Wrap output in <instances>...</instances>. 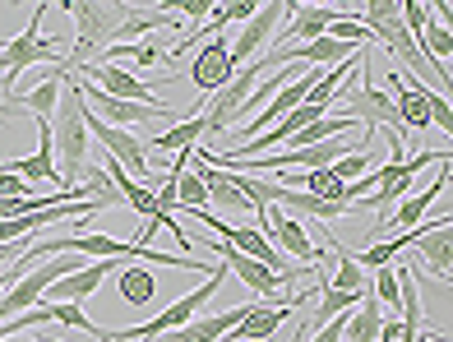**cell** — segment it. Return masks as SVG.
I'll return each instance as SVG.
<instances>
[{
    "mask_svg": "<svg viewBox=\"0 0 453 342\" xmlns=\"http://www.w3.org/2000/svg\"><path fill=\"white\" fill-rule=\"evenodd\" d=\"M116 60H134V65H157L162 60V51L157 47H149V42H126V47H107L102 51V65H116Z\"/></svg>",
    "mask_w": 453,
    "mask_h": 342,
    "instance_id": "d4e9b609",
    "label": "cell"
},
{
    "mask_svg": "<svg viewBox=\"0 0 453 342\" xmlns=\"http://www.w3.org/2000/svg\"><path fill=\"white\" fill-rule=\"evenodd\" d=\"M222 277H226V269L218 264L209 277H203V287H195L190 296H180L176 306H167L162 315H153L149 324H134V329H97L93 338H97V342H157V338H167V333H176V329L190 324V319L209 306L213 292H222Z\"/></svg>",
    "mask_w": 453,
    "mask_h": 342,
    "instance_id": "3957f363",
    "label": "cell"
},
{
    "mask_svg": "<svg viewBox=\"0 0 453 342\" xmlns=\"http://www.w3.org/2000/svg\"><path fill=\"white\" fill-rule=\"evenodd\" d=\"M365 171H370V153H347V157H338V163L328 167V176L342 180V186H352V180H361Z\"/></svg>",
    "mask_w": 453,
    "mask_h": 342,
    "instance_id": "4316f807",
    "label": "cell"
},
{
    "mask_svg": "<svg viewBox=\"0 0 453 342\" xmlns=\"http://www.w3.org/2000/svg\"><path fill=\"white\" fill-rule=\"evenodd\" d=\"M51 315H56V324H65V329H74V333H97V324L84 315V306H74V300H51Z\"/></svg>",
    "mask_w": 453,
    "mask_h": 342,
    "instance_id": "484cf974",
    "label": "cell"
},
{
    "mask_svg": "<svg viewBox=\"0 0 453 342\" xmlns=\"http://www.w3.org/2000/svg\"><path fill=\"white\" fill-rule=\"evenodd\" d=\"M347 19L338 5H287V19L278 28V47H301V42H315L328 28Z\"/></svg>",
    "mask_w": 453,
    "mask_h": 342,
    "instance_id": "8fae6325",
    "label": "cell"
},
{
    "mask_svg": "<svg viewBox=\"0 0 453 342\" xmlns=\"http://www.w3.org/2000/svg\"><path fill=\"white\" fill-rule=\"evenodd\" d=\"M116 269H126V259H88L84 269H74L70 277H60V283L47 292L51 300H74V306H84V300L107 283V273H116Z\"/></svg>",
    "mask_w": 453,
    "mask_h": 342,
    "instance_id": "4fadbf2b",
    "label": "cell"
},
{
    "mask_svg": "<svg viewBox=\"0 0 453 342\" xmlns=\"http://www.w3.org/2000/svg\"><path fill=\"white\" fill-rule=\"evenodd\" d=\"M282 19H287V5H282V0H269V5H259L250 24H245V28L236 33V42H226V70L236 74L241 65H250L255 51H259L264 42H269V37H278Z\"/></svg>",
    "mask_w": 453,
    "mask_h": 342,
    "instance_id": "ba28073f",
    "label": "cell"
},
{
    "mask_svg": "<svg viewBox=\"0 0 453 342\" xmlns=\"http://www.w3.org/2000/svg\"><path fill=\"white\" fill-rule=\"evenodd\" d=\"M24 255H28V246H19V240L14 246H0V269H10L14 259H24Z\"/></svg>",
    "mask_w": 453,
    "mask_h": 342,
    "instance_id": "4dcf8cb0",
    "label": "cell"
},
{
    "mask_svg": "<svg viewBox=\"0 0 453 342\" xmlns=\"http://www.w3.org/2000/svg\"><path fill=\"white\" fill-rule=\"evenodd\" d=\"M51 14V5H37L33 10V24L24 33H14L5 47H0V84H5V93L14 88V79L33 70V65H60V47H56V37L42 33V19Z\"/></svg>",
    "mask_w": 453,
    "mask_h": 342,
    "instance_id": "277c9868",
    "label": "cell"
},
{
    "mask_svg": "<svg viewBox=\"0 0 453 342\" xmlns=\"http://www.w3.org/2000/svg\"><path fill=\"white\" fill-rule=\"evenodd\" d=\"M334 255H338V273H334V283L324 277V287H334V292H370V287H365V269L352 259V250L334 240Z\"/></svg>",
    "mask_w": 453,
    "mask_h": 342,
    "instance_id": "603a6c76",
    "label": "cell"
},
{
    "mask_svg": "<svg viewBox=\"0 0 453 342\" xmlns=\"http://www.w3.org/2000/svg\"><path fill=\"white\" fill-rule=\"evenodd\" d=\"M411 259H417V269L430 273L435 283H449V264H453V223H440L430 236H421L417 246H411Z\"/></svg>",
    "mask_w": 453,
    "mask_h": 342,
    "instance_id": "5bb4252c",
    "label": "cell"
},
{
    "mask_svg": "<svg viewBox=\"0 0 453 342\" xmlns=\"http://www.w3.org/2000/svg\"><path fill=\"white\" fill-rule=\"evenodd\" d=\"M199 139H209V134H203V116L190 111L185 120H176L167 134L149 139V148H157V153H195V148H199Z\"/></svg>",
    "mask_w": 453,
    "mask_h": 342,
    "instance_id": "d6986e66",
    "label": "cell"
},
{
    "mask_svg": "<svg viewBox=\"0 0 453 342\" xmlns=\"http://www.w3.org/2000/svg\"><path fill=\"white\" fill-rule=\"evenodd\" d=\"M120 296H126L130 306H149V300L157 296L153 273L143 269V264H126V269H120Z\"/></svg>",
    "mask_w": 453,
    "mask_h": 342,
    "instance_id": "7402d4cb",
    "label": "cell"
},
{
    "mask_svg": "<svg viewBox=\"0 0 453 342\" xmlns=\"http://www.w3.org/2000/svg\"><path fill=\"white\" fill-rule=\"evenodd\" d=\"M259 5H250V0H241V5H218V19H222V28L226 24H250Z\"/></svg>",
    "mask_w": 453,
    "mask_h": 342,
    "instance_id": "83f0119b",
    "label": "cell"
},
{
    "mask_svg": "<svg viewBox=\"0 0 453 342\" xmlns=\"http://www.w3.org/2000/svg\"><path fill=\"white\" fill-rule=\"evenodd\" d=\"M347 315H352V310H347ZM347 315H338V319H328V324H319L311 342H342V333H347Z\"/></svg>",
    "mask_w": 453,
    "mask_h": 342,
    "instance_id": "f546056e",
    "label": "cell"
},
{
    "mask_svg": "<svg viewBox=\"0 0 453 342\" xmlns=\"http://www.w3.org/2000/svg\"><path fill=\"white\" fill-rule=\"evenodd\" d=\"M305 333H311V324H301V329H292V342H301Z\"/></svg>",
    "mask_w": 453,
    "mask_h": 342,
    "instance_id": "836d02e7",
    "label": "cell"
},
{
    "mask_svg": "<svg viewBox=\"0 0 453 342\" xmlns=\"http://www.w3.org/2000/svg\"><path fill=\"white\" fill-rule=\"evenodd\" d=\"M435 157L440 153H417V157H407V163L394 171V180H384V186L375 190V194H370V199H361V204H370V209H380V217H375V227L380 223H388V213H394V204H398V199L411 190V176H417L421 167H430V163H435Z\"/></svg>",
    "mask_w": 453,
    "mask_h": 342,
    "instance_id": "2e32d148",
    "label": "cell"
},
{
    "mask_svg": "<svg viewBox=\"0 0 453 342\" xmlns=\"http://www.w3.org/2000/svg\"><path fill=\"white\" fill-rule=\"evenodd\" d=\"M226 79H232V70H226V37H209L190 65V84L199 93H218Z\"/></svg>",
    "mask_w": 453,
    "mask_h": 342,
    "instance_id": "ac0fdd59",
    "label": "cell"
},
{
    "mask_svg": "<svg viewBox=\"0 0 453 342\" xmlns=\"http://www.w3.org/2000/svg\"><path fill=\"white\" fill-rule=\"evenodd\" d=\"M74 19V51L65 56V70L74 74L79 65H93V60L116 47V33L120 24L130 19L126 5H93V0H74V5H60Z\"/></svg>",
    "mask_w": 453,
    "mask_h": 342,
    "instance_id": "7a4b0ae2",
    "label": "cell"
},
{
    "mask_svg": "<svg viewBox=\"0 0 453 342\" xmlns=\"http://www.w3.org/2000/svg\"><path fill=\"white\" fill-rule=\"evenodd\" d=\"M79 84H93L97 93H107V97H120V103H143V107H167L162 97H153V88L143 84V79H134L130 70H120V65H102V60H93V65H79L74 70Z\"/></svg>",
    "mask_w": 453,
    "mask_h": 342,
    "instance_id": "52a82bcc",
    "label": "cell"
},
{
    "mask_svg": "<svg viewBox=\"0 0 453 342\" xmlns=\"http://www.w3.org/2000/svg\"><path fill=\"white\" fill-rule=\"evenodd\" d=\"M88 139H97L102 148H107V157L111 163H120L134 180H149V144H139V139L130 134V130H116V125H107V120H97L93 111H88Z\"/></svg>",
    "mask_w": 453,
    "mask_h": 342,
    "instance_id": "9c48e42d",
    "label": "cell"
},
{
    "mask_svg": "<svg viewBox=\"0 0 453 342\" xmlns=\"http://www.w3.org/2000/svg\"><path fill=\"white\" fill-rule=\"evenodd\" d=\"M74 84H79V79H74ZM79 97H84V107H88L97 120H107V125H116V130L149 125V120H180V111H176V107H143V103H120V97L97 93L93 84H79Z\"/></svg>",
    "mask_w": 453,
    "mask_h": 342,
    "instance_id": "8992f818",
    "label": "cell"
},
{
    "mask_svg": "<svg viewBox=\"0 0 453 342\" xmlns=\"http://www.w3.org/2000/svg\"><path fill=\"white\" fill-rule=\"evenodd\" d=\"M5 116H28V111H24V103H0V120Z\"/></svg>",
    "mask_w": 453,
    "mask_h": 342,
    "instance_id": "1f68e13d",
    "label": "cell"
},
{
    "mask_svg": "<svg viewBox=\"0 0 453 342\" xmlns=\"http://www.w3.org/2000/svg\"><path fill=\"white\" fill-rule=\"evenodd\" d=\"M37 264H42V259H37ZM28 269H33V255H24V259H14L10 269H0V296H5V292H10V287L19 283V277L28 273Z\"/></svg>",
    "mask_w": 453,
    "mask_h": 342,
    "instance_id": "f1b7e54d",
    "label": "cell"
},
{
    "mask_svg": "<svg viewBox=\"0 0 453 342\" xmlns=\"http://www.w3.org/2000/svg\"><path fill=\"white\" fill-rule=\"evenodd\" d=\"M195 171H199V180H203V190H209V204H218V213H226V217H255V209L245 204V194L236 190L232 171L203 163L199 153H195Z\"/></svg>",
    "mask_w": 453,
    "mask_h": 342,
    "instance_id": "7c38bea8",
    "label": "cell"
},
{
    "mask_svg": "<svg viewBox=\"0 0 453 342\" xmlns=\"http://www.w3.org/2000/svg\"><path fill=\"white\" fill-rule=\"evenodd\" d=\"M278 209H282V213H301V217H319L324 227L352 213L347 204H334V199H315V194H305V190H287V199H282Z\"/></svg>",
    "mask_w": 453,
    "mask_h": 342,
    "instance_id": "ffe728a7",
    "label": "cell"
},
{
    "mask_svg": "<svg viewBox=\"0 0 453 342\" xmlns=\"http://www.w3.org/2000/svg\"><path fill=\"white\" fill-rule=\"evenodd\" d=\"M259 227L269 232L278 246H282V255L292 259V264H301V269H315L319 264V250H315V240L305 236V227H301V217H292V213H282V209H264L259 213Z\"/></svg>",
    "mask_w": 453,
    "mask_h": 342,
    "instance_id": "30bf717a",
    "label": "cell"
},
{
    "mask_svg": "<svg viewBox=\"0 0 453 342\" xmlns=\"http://www.w3.org/2000/svg\"><path fill=\"white\" fill-rule=\"evenodd\" d=\"M176 180V204L185 213H209V190H203L199 171H167Z\"/></svg>",
    "mask_w": 453,
    "mask_h": 342,
    "instance_id": "cb8c5ba5",
    "label": "cell"
},
{
    "mask_svg": "<svg viewBox=\"0 0 453 342\" xmlns=\"http://www.w3.org/2000/svg\"><path fill=\"white\" fill-rule=\"evenodd\" d=\"M365 300V292H334V287H324L319 292V306H315V315L305 319L311 329H319V324H328V319H338V315H347V310H357Z\"/></svg>",
    "mask_w": 453,
    "mask_h": 342,
    "instance_id": "44dd1931",
    "label": "cell"
},
{
    "mask_svg": "<svg viewBox=\"0 0 453 342\" xmlns=\"http://www.w3.org/2000/svg\"><path fill=\"white\" fill-rule=\"evenodd\" d=\"M449 190V153L440 157V180H430V186L421 190V194H403V204H398V213H388V223H380L375 232H388V227H417L421 217L430 213V204Z\"/></svg>",
    "mask_w": 453,
    "mask_h": 342,
    "instance_id": "e0dca14e",
    "label": "cell"
},
{
    "mask_svg": "<svg viewBox=\"0 0 453 342\" xmlns=\"http://www.w3.org/2000/svg\"><path fill=\"white\" fill-rule=\"evenodd\" d=\"M47 125H51V148L60 157V176H65V186H79V176L88 167V107L70 74L60 84V103Z\"/></svg>",
    "mask_w": 453,
    "mask_h": 342,
    "instance_id": "6da1fadb",
    "label": "cell"
},
{
    "mask_svg": "<svg viewBox=\"0 0 453 342\" xmlns=\"http://www.w3.org/2000/svg\"><path fill=\"white\" fill-rule=\"evenodd\" d=\"M0 342H47V338H33V333H14V338H0Z\"/></svg>",
    "mask_w": 453,
    "mask_h": 342,
    "instance_id": "d6a6232c",
    "label": "cell"
},
{
    "mask_svg": "<svg viewBox=\"0 0 453 342\" xmlns=\"http://www.w3.org/2000/svg\"><path fill=\"white\" fill-rule=\"evenodd\" d=\"M250 306H255V300H250ZM250 306H232V310H222V315H195L190 324L176 329V333H167L162 342H222L245 315H250Z\"/></svg>",
    "mask_w": 453,
    "mask_h": 342,
    "instance_id": "9a60e30c",
    "label": "cell"
},
{
    "mask_svg": "<svg viewBox=\"0 0 453 342\" xmlns=\"http://www.w3.org/2000/svg\"><path fill=\"white\" fill-rule=\"evenodd\" d=\"M264 70H273L269 60H250V65H241L232 79H226V84L213 93V103H203V134H226L236 125V120L245 116V107H250V97H255V88H259V74Z\"/></svg>",
    "mask_w": 453,
    "mask_h": 342,
    "instance_id": "5b68a950",
    "label": "cell"
}]
</instances>
